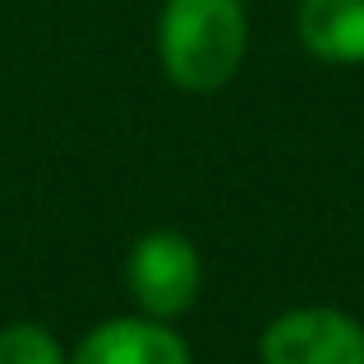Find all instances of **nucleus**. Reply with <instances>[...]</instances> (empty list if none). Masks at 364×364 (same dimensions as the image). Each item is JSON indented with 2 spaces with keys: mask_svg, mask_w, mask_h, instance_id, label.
Here are the masks:
<instances>
[{
  "mask_svg": "<svg viewBox=\"0 0 364 364\" xmlns=\"http://www.w3.org/2000/svg\"><path fill=\"white\" fill-rule=\"evenodd\" d=\"M249 51L245 0H161L157 60L180 92H217L240 74Z\"/></svg>",
  "mask_w": 364,
  "mask_h": 364,
  "instance_id": "obj_1",
  "label": "nucleus"
},
{
  "mask_svg": "<svg viewBox=\"0 0 364 364\" xmlns=\"http://www.w3.org/2000/svg\"><path fill=\"white\" fill-rule=\"evenodd\" d=\"M124 286H129V300L139 304V314L180 318L203 291V254L180 231H148L129 245Z\"/></svg>",
  "mask_w": 364,
  "mask_h": 364,
  "instance_id": "obj_2",
  "label": "nucleus"
},
{
  "mask_svg": "<svg viewBox=\"0 0 364 364\" xmlns=\"http://www.w3.org/2000/svg\"><path fill=\"white\" fill-rule=\"evenodd\" d=\"M263 364H364V323L332 304L277 314L258 337Z\"/></svg>",
  "mask_w": 364,
  "mask_h": 364,
  "instance_id": "obj_3",
  "label": "nucleus"
},
{
  "mask_svg": "<svg viewBox=\"0 0 364 364\" xmlns=\"http://www.w3.org/2000/svg\"><path fill=\"white\" fill-rule=\"evenodd\" d=\"M70 364H194L189 341L171 328V318L152 314H120L83 332L70 350Z\"/></svg>",
  "mask_w": 364,
  "mask_h": 364,
  "instance_id": "obj_4",
  "label": "nucleus"
},
{
  "mask_svg": "<svg viewBox=\"0 0 364 364\" xmlns=\"http://www.w3.org/2000/svg\"><path fill=\"white\" fill-rule=\"evenodd\" d=\"M300 46L323 65H364V0H300Z\"/></svg>",
  "mask_w": 364,
  "mask_h": 364,
  "instance_id": "obj_5",
  "label": "nucleus"
},
{
  "mask_svg": "<svg viewBox=\"0 0 364 364\" xmlns=\"http://www.w3.org/2000/svg\"><path fill=\"white\" fill-rule=\"evenodd\" d=\"M0 364H70V355L51 328L18 318L0 328Z\"/></svg>",
  "mask_w": 364,
  "mask_h": 364,
  "instance_id": "obj_6",
  "label": "nucleus"
}]
</instances>
